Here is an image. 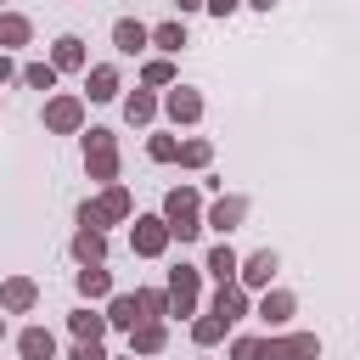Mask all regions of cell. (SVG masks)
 <instances>
[{"mask_svg":"<svg viewBox=\"0 0 360 360\" xmlns=\"http://www.w3.org/2000/svg\"><path fill=\"white\" fill-rule=\"evenodd\" d=\"M163 225H169V236H180V242H197L202 236V191L197 186H174V191H163Z\"/></svg>","mask_w":360,"mask_h":360,"instance_id":"6da1fadb","label":"cell"},{"mask_svg":"<svg viewBox=\"0 0 360 360\" xmlns=\"http://www.w3.org/2000/svg\"><path fill=\"white\" fill-rule=\"evenodd\" d=\"M84 174L101 180V186H118V135L101 129V124L84 135Z\"/></svg>","mask_w":360,"mask_h":360,"instance_id":"7a4b0ae2","label":"cell"},{"mask_svg":"<svg viewBox=\"0 0 360 360\" xmlns=\"http://www.w3.org/2000/svg\"><path fill=\"white\" fill-rule=\"evenodd\" d=\"M129 214H135V202H129V191H124V186H101V197H96V202H79V225H90V231L124 225Z\"/></svg>","mask_w":360,"mask_h":360,"instance_id":"3957f363","label":"cell"},{"mask_svg":"<svg viewBox=\"0 0 360 360\" xmlns=\"http://www.w3.org/2000/svg\"><path fill=\"white\" fill-rule=\"evenodd\" d=\"M253 360H321V338L315 332H270V338H259Z\"/></svg>","mask_w":360,"mask_h":360,"instance_id":"277c9868","label":"cell"},{"mask_svg":"<svg viewBox=\"0 0 360 360\" xmlns=\"http://www.w3.org/2000/svg\"><path fill=\"white\" fill-rule=\"evenodd\" d=\"M163 292H169V315H197V298H202V270L174 264V270H169V281H163Z\"/></svg>","mask_w":360,"mask_h":360,"instance_id":"5b68a950","label":"cell"},{"mask_svg":"<svg viewBox=\"0 0 360 360\" xmlns=\"http://www.w3.org/2000/svg\"><path fill=\"white\" fill-rule=\"evenodd\" d=\"M169 225H163V214H135V225H129V248L141 253V259H163L169 253Z\"/></svg>","mask_w":360,"mask_h":360,"instance_id":"8992f818","label":"cell"},{"mask_svg":"<svg viewBox=\"0 0 360 360\" xmlns=\"http://www.w3.org/2000/svg\"><path fill=\"white\" fill-rule=\"evenodd\" d=\"M45 129L51 135H79L84 129V96H51L45 101Z\"/></svg>","mask_w":360,"mask_h":360,"instance_id":"52a82bcc","label":"cell"},{"mask_svg":"<svg viewBox=\"0 0 360 360\" xmlns=\"http://www.w3.org/2000/svg\"><path fill=\"white\" fill-rule=\"evenodd\" d=\"M242 219H248V197H214V202L202 208V231L214 225L219 236H231V231H236Z\"/></svg>","mask_w":360,"mask_h":360,"instance_id":"ba28073f","label":"cell"},{"mask_svg":"<svg viewBox=\"0 0 360 360\" xmlns=\"http://www.w3.org/2000/svg\"><path fill=\"white\" fill-rule=\"evenodd\" d=\"M281 270V259H276V248H259V253H248L242 264H236V287H270V276Z\"/></svg>","mask_w":360,"mask_h":360,"instance_id":"9c48e42d","label":"cell"},{"mask_svg":"<svg viewBox=\"0 0 360 360\" xmlns=\"http://www.w3.org/2000/svg\"><path fill=\"white\" fill-rule=\"evenodd\" d=\"M34 304H39V281L34 276H6L0 281V309L6 315H28Z\"/></svg>","mask_w":360,"mask_h":360,"instance_id":"30bf717a","label":"cell"},{"mask_svg":"<svg viewBox=\"0 0 360 360\" xmlns=\"http://www.w3.org/2000/svg\"><path fill=\"white\" fill-rule=\"evenodd\" d=\"M163 112H169L174 124H197V118H202V90H191V84H169Z\"/></svg>","mask_w":360,"mask_h":360,"instance_id":"8fae6325","label":"cell"},{"mask_svg":"<svg viewBox=\"0 0 360 360\" xmlns=\"http://www.w3.org/2000/svg\"><path fill=\"white\" fill-rule=\"evenodd\" d=\"M208 315H219L225 326H236V321L248 315V287H236V281L214 287V304H208Z\"/></svg>","mask_w":360,"mask_h":360,"instance_id":"7c38bea8","label":"cell"},{"mask_svg":"<svg viewBox=\"0 0 360 360\" xmlns=\"http://www.w3.org/2000/svg\"><path fill=\"white\" fill-rule=\"evenodd\" d=\"M112 45H118V56H141V51L152 45V28L135 22V17H118V22H112Z\"/></svg>","mask_w":360,"mask_h":360,"instance_id":"4fadbf2b","label":"cell"},{"mask_svg":"<svg viewBox=\"0 0 360 360\" xmlns=\"http://www.w3.org/2000/svg\"><path fill=\"white\" fill-rule=\"evenodd\" d=\"M84 90H90V101H118L124 79H118L112 62H96V68H84Z\"/></svg>","mask_w":360,"mask_h":360,"instance_id":"5bb4252c","label":"cell"},{"mask_svg":"<svg viewBox=\"0 0 360 360\" xmlns=\"http://www.w3.org/2000/svg\"><path fill=\"white\" fill-rule=\"evenodd\" d=\"M292 309H298V298H292L287 287H264V298H259V321H264V326H287Z\"/></svg>","mask_w":360,"mask_h":360,"instance_id":"9a60e30c","label":"cell"},{"mask_svg":"<svg viewBox=\"0 0 360 360\" xmlns=\"http://www.w3.org/2000/svg\"><path fill=\"white\" fill-rule=\"evenodd\" d=\"M51 68H56V73H79V68H90L84 39H79V34H62V39L51 45Z\"/></svg>","mask_w":360,"mask_h":360,"instance_id":"2e32d148","label":"cell"},{"mask_svg":"<svg viewBox=\"0 0 360 360\" xmlns=\"http://www.w3.org/2000/svg\"><path fill=\"white\" fill-rule=\"evenodd\" d=\"M68 248H73V259H79V264H107V231H90V225H79Z\"/></svg>","mask_w":360,"mask_h":360,"instance_id":"e0dca14e","label":"cell"},{"mask_svg":"<svg viewBox=\"0 0 360 360\" xmlns=\"http://www.w3.org/2000/svg\"><path fill=\"white\" fill-rule=\"evenodd\" d=\"M163 349H169V326H163V321L129 326V354H163Z\"/></svg>","mask_w":360,"mask_h":360,"instance_id":"ac0fdd59","label":"cell"},{"mask_svg":"<svg viewBox=\"0 0 360 360\" xmlns=\"http://www.w3.org/2000/svg\"><path fill=\"white\" fill-rule=\"evenodd\" d=\"M17 354H22V360H56L51 326H22V332H17Z\"/></svg>","mask_w":360,"mask_h":360,"instance_id":"d6986e66","label":"cell"},{"mask_svg":"<svg viewBox=\"0 0 360 360\" xmlns=\"http://www.w3.org/2000/svg\"><path fill=\"white\" fill-rule=\"evenodd\" d=\"M73 287H79V298H112V270L107 264H79Z\"/></svg>","mask_w":360,"mask_h":360,"instance_id":"ffe728a7","label":"cell"},{"mask_svg":"<svg viewBox=\"0 0 360 360\" xmlns=\"http://www.w3.org/2000/svg\"><path fill=\"white\" fill-rule=\"evenodd\" d=\"M146 315H141V304H135V292H112L107 298V326H118V332H129V326H141Z\"/></svg>","mask_w":360,"mask_h":360,"instance_id":"44dd1931","label":"cell"},{"mask_svg":"<svg viewBox=\"0 0 360 360\" xmlns=\"http://www.w3.org/2000/svg\"><path fill=\"white\" fill-rule=\"evenodd\" d=\"M34 39V22L22 11H0V51H22Z\"/></svg>","mask_w":360,"mask_h":360,"instance_id":"7402d4cb","label":"cell"},{"mask_svg":"<svg viewBox=\"0 0 360 360\" xmlns=\"http://www.w3.org/2000/svg\"><path fill=\"white\" fill-rule=\"evenodd\" d=\"M236 264H242V259H236V248H231V242H214V248H208V264H202V270H208V276H214V281L225 287V281H236Z\"/></svg>","mask_w":360,"mask_h":360,"instance_id":"603a6c76","label":"cell"},{"mask_svg":"<svg viewBox=\"0 0 360 360\" xmlns=\"http://www.w3.org/2000/svg\"><path fill=\"white\" fill-rule=\"evenodd\" d=\"M158 107H163V101H158L152 90H129V96H124V124H152Z\"/></svg>","mask_w":360,"mask_h":360,"instance_id":"cb8c5ba5","label":"cell"},{"mask_svg":"<svg viewBox=\"0 0 360 360\" xmlns=\"http://www.w3.org/2000/svg\"><path fill=\"white\" fill-rule=\"evenodd\" d=\"M68 332H73L79 343H101V332H107V315H96V309H73V315H68Z\"/></svg>","mask_w":360,"mask_h":360,"instance_id":"d4e9b609","label":"cell"},{"mask_svg":"<svg viewBox=\"0 0 360 360\" xmlns=\"http://www.w3.org/2000/svg\"><path fill=\"white\" fill-rule=\"evenodd\" d=\"M152 45H158L163 56H174L180 45H191V39H186V22H180V17H169V22H158V28H152Z\"/></svg>","mask_w":360,"mask_h":360,"instance_id":"484cf974","label":"cell"},{"mask_svg":"<svg viewBox=\"0 0 360 360\" xmlns=\"http://www.w3.org/2000/svg\"><path fill=\"white\" fill-rule=\"evenodd\" d=\"M141 84H146V90H169V84H174V62H169V56H146V62H141Z\"/></svg>","mask_w":360,"mask_h":360,"instance_id":"4316f807","label":"cell"},{"mask_svg":"<svg viewBox=\"0 0 360 360\" xmlns=\"http://www.w3.org/2000/svg\"><path fill=\"white\" fill-rule=\"evenodd\" d=\"M174 163H186V169H208V163H214V141H202V135H191V141H180V152H174Z\"/></svg>","mask_w":360,"mask_h":360,"instance_id":"83f0119b","label":"cell"},{"mask_svg":"<svg viewBox=\"0 0 360 360\" xmlns=\"http://www.w3.org/2000/svg\"><path fill=\"white\" fill-rule=\"evenodd\" d=\"M225 332H231V326H225L219 315H197V321H191V343H197V349H214V343H225Z\"/></svg>","mask_w":360,"mask_h":360,"instance_id":"f1b7e54d","label":"cell"},{"mask_svg":"<svg viewBox=\"0 0 360 360\" xmlns=\"http://www.w3.org/2000/svg\"><path fill=\"white\" fill-rule=\"evenodd\" d=\"M135 304H141L146 321H163V315H169V292H163V287H135Z\"/></svg>","mask_w":360,"mask_h":360,"instance_id":"f546056e","label":"cell"},{"mask_svg":"<svg viewBox=\"0 0 360 360\" xmlns=\"http://www.w3.org/2000/svg\"><path fill=\"white\" fill-rule=\"evenodd\" d=\"M17 79H22L28 90H56V68H51V62H28Z\"/></svg>","mask_w":360,"mask_h":360,"instance_id":"4dcf8cb0","label":"cell"},{"mask_svg":"<svg viewBox=\"0 0 360 360\" xmlns=\"http://www.w3.org/2000/svg\"><path fill=\"white\" fill-rule=\"evenodd\" d=\"M174 152H180L174 135H152V141H146V158H152V163H174Z\"/></svg>","mask_w":360,"mask_h":360,"instance_id":"1f68e13d","label":"cell"},{"mask_svg":"<svg viewBox=\"0 0 360 360\" xmlns=\"http://www.w3.org/2000/svg\"><path fill=\"white\" fill-rule=\"evenodd\" d=\"M68 360H107V349H101V343H73Z\"/></svg>","mask_w":360,"mask_h":360,"instance_id":"d6a6232c","label":"cell"},{"mask_svg":"<svg viewBox=\"0 0 360 360\" xmlns=\"http://www.w3.org/2000/svg\"><path fill=\"white\" fill-rule=\"evenodd\" d=\"M253 349H259V338H231V360H253Z\"/></svg>","mask_w":360,"mask_h":360,"instance_id":"836d02e7","label":"cell"},{"mask_svg":"<svg viewBox=\"0 0 360 360\" xmlns=\"http://www.w3.org/2000/svg\"><path fill=\"white\" fill-rule=\"evenodd\" d=\"M11 79H17V62H11L6 51H0V84H11Z\"/></svg>","mask_w":360,"mask_h":360,"instance_id":"e575fe53","label":"cell"},{"mask_svg":"<svg viewBox=\"0 0 360 360\" xmlns=\"http://www.w3.org/2000/svg\"><path fill=\"white\" fill-rule=\"evenodd\" d=\"M236 6H242V0H208V11H214V17H231Z\"/></svg>","mask_w":360,"mask_h":360,"instance_id":"d590c367","label":"cell"},{"mask_svg":"<svg viewBox=\"0 0 360 360\" xmlns=\"http://www.w3.org/2000/svg\"><path fill=\"white\" fill-rule=\"evenodd\" d=\"M174 6H180V17H186V11H202L208 0H174Z\"/></svg>","mask_w":360,"mask_h":360,"instance_id":"8d00e7d4","label":"cell"},{"mask_svg":"<svg viewBox=\"0 0 360 360\" xmlns=\"http://www.w3.org/2000/svg\"><path fill=\"white\" fill-rule=\"evenodd\" d=\"M248 6H259V11H270V6H276V0H248Z\"/></svg>","mask_w":360,"mask_h":360,"instance_id":"74e56055","label":"cell"},{"mask_svg":"<svg viewBox=\"0 0 360 360\" xmlns=\"http://www.w3.org/2000/svg\"><path fill=\"white\" fill-rule=\"evenodd\" d=\"M0 338H6V315H0Z\"/></svg>","mask_w":360,"mask_h":360,"instance_id":"f35d334b","label":"cell"},{"mask_svg":"<svg viewBox=\"0 0 360 360\" xmlns=\"http://www.w3.org/2000/svg\"><path fill=\"white\" fill-rule=\"evenodd\" d=\"M129 360H135V354H129Z\"/></svg>","mask_w":360,"mask_h":360,"instance_id":"ab89813d","label":"cell"}]
</instances>
